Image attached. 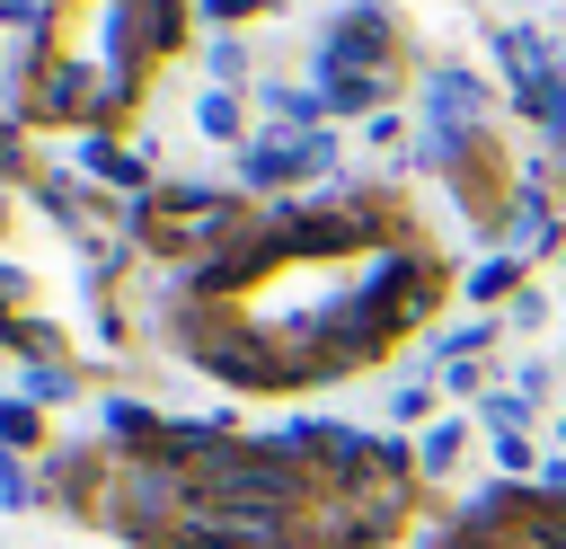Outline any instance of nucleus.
<instances>
[{"instance_id": "obj_1", "label": "nucleus", "mask_w": 566, "mask_h": 549, "mask_svg": "<svg viewBox=\"0 0 566 549\" xmlns=\"http://www.w3.org/2000/svg\"><path fill=\"white\" fill-rule=\"evenodd\" d=\"M292 469H265V460H221L212 469V496H283Z\"/></svg>"}, {"instance_id": "obj_2", "label": "nucleus", "mask_w": 566, "mask_h": 549, "mask_svg": "<svg viewBox=\"0 0 566 549\" xmlns=\"http://www.w3.org/2000/svg\"><path fill=\"white\" fill-rule=\"evenodd\" d=\"M195 531H203V540H248V549H265V540H274V514H221V505H212Z\"/></svg>"}, {"instance_id": "obj_3", "label": "nucleus", "mask_w": 566, "mask_h": 549, "mask_svg": "<svg viewBox=\"0 0 566 549\" xmlns=\"http://www.w3.org/2000/svg\"><path fill=\"white\" fill-rule=\"evenodd\" d=\"M212 9H248V0H212Z\"/></svg>"}]
</instances>
